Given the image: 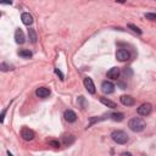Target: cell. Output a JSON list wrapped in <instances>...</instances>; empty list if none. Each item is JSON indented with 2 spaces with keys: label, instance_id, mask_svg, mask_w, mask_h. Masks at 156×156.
I'll return each instance as SVG.
<instances>
[{
  "label": "cell",
  "instance_id": "1",
  "mask_svg": "<svg viewBox=\"0 0 156 156\" xmlns=\"http://www.w3.org/2000/svg\"><path fill=\"white\" fill-rule=\"evenodd\" d=\"M128 127L133 130V132H141L144 130V128L146 127V123L143 118L140 117H133L129 122H128Z\"/></svg>",
  "mask_w": 156,
  "mask_h": 156
},
{
  "label": "cell",
  "instance_id": "2",
  "mask_svg": "<svg viewBox=\"0 0 156 156\" xmlns=\"http://www.w3.org/2000/svg\"><path fill=\"white\" fill-rule=\"evenodd\" d=\"M111 138L117 144H126L128 141V135L123 130H113L111 133Z\"/></svg>",
  "mask_w": 156,
  "mask_h": 156
},
{
  "label": "cell",
  "instance_id": "3",
  "mask_svg": "<svg viewBox=\"0 0 156 156\" xmlns=\"http://www.w3.org/2000/svg\"><path fill=\"white\" fill-rule=\"evenodd\" d=\"M151 111H152V106H151V104H149V102L141 104V105L138 107V110H136V112H138L140 116H147V115L151 113Z\"/></svg>",
  "mask_w": 156,
  "mask_h": 156
},
{
  "label": "cell",
  "instance_id": "4",
  "mask_svg": "<svg viewBox=\"0 0 156 156\" xmlns=\"http://www.w3.org/2000/svg\"><path fill=\"white\" fill-rule=\"evenodd\" d=\"M101 90L105 94H112L115 91V84L110 80H104L101 83Z\"/></svg>",
  "mask_w": 156,
  "mask_h": 156
},
{
  "label": "cell",
  "instance_id": "5",
  "mask_svg": "<svg viewBox=\"0 0 156 156\" xmlns=\"http://www.w3.org/2000/svg\"><path fill=\"white\" fill-rule=\"evenodd\" d=\"M21 136L24 139V140H33L34 139V136H35V134H34V132L32 130V129H29V128H22L21 129Z\"/></svg>",
  "mask_w": 156,
  "mask_h": 156
},
{
  "label": "cell",
  "instance_id": "6",
  "mask_svg": "<svg viewBox=\"0 0 156 156\" xmlns=\"http://www.w3.org/2000/svg\"><path fill=\"white\" fill-rule=\"evenodd\" d=\"M129 51L126 50V49H118L117 52H116V58L118 61H127L129 58Z\"/></svg>",
  "mask_w": 156,
  "mask_h": 156
},
{
  "label": "cell",
  "instance_id": "7",
  "mask_svg": "<svg viewBox=\"0 0 156 156\" xmlns=\"http://www.w3.org/2000/svg\"><path fill=\"white\" fill-rule=\"evenodd\" d=\"M83 83H84L85 89H87L90 94H95V85H94V83H93V79H91V78L85 77V78H84V80H83Z\"/></svg>",
  "mask_w": 156,
  "mask_h": 156
},
{
  "label": "cell",
  "instance_id": "8",
  "mask_svg": "<svg viewBox=\"0 0 156 156\" xmlns=\"http://www.w3.org/2000/svg\"><path fill=\"white\" fill-rule=\"evenodd\" d=\"M35 95L38 98H41V99H45L50 95V89L49 88H45V87H40L35 90Z\"/></svg>",
  "mask_w": 156,
  "mask_h": 156
},
{
  "label": "cell",
  "instance_id": "9",
  "mask_svg": "<svg viewBox=\"0 0 156 156\" xmlns=\"http://www.w3.org/2000/svg\"><path fill=\"white\" fill-rule=\"evenodd\" d=\"M119 100H121V102H122L124 106H133V105L135 104L134 98L130 96V95H122V96L119 98Z\"/></svg>",
  "mask_w": 156,
  "mask_h": 156
},
{
  "label": "cell",
  "instance_id": "10",
  "mask_svg": "<svg viewBox=\"0 0 156 156\" xmlns=\"http://www.w3.org/2000/svg\"><path fill=\"white\" fill-rule=\"evenodd\" d=\"M63 117H65V119H66L67 122H69V123H73V122H76V119H77V115H76V112L72 111V110H66L65 113H63Z\"/></svg>",
  "mask_w": 156,
  "mask_h": 156
},
{
  "label": "cell",
  "instance_id": "11",
  "mask_svg": "<svg viewBox=\"0 0 156 156\" xmlns=\"http://www.w3.org/2000/svg\"><path fill=\"white\" fill-rule=\"evenodd\" d=\"M21 20H22V23L26 24V26H30L33 23V17L32 15H29L28 12H23L21 15Z\"/></svg>",
  "mask_w": 156,
  "mask_h": 156
},
{
  "label": "cell",
  "instance_id": "12",
  "mask_svg": "<svg viewBox=\"0 0 156 156\" xmlns=\"http://www.w3.org/2000/svg\"><path fill=\"white\" fill-rule=\"evenodd\" d=\"M15 40H16L17 44H23V43L26 41L24 34H23V32H22L20 28L16 29V32H15Z\"/></svg>",
  "mask_w": 156,
  "mask_h": 156
},
{
  "label": "cell",
  "instance_id": "13",
  "mask_svg": "<svg viewBox=\"0 0 156 156\" xmlns=\"http://www.w3.org/2000/svg\"><path fill=\"white\" fill-rule=\"evenodd\" d=\"M119 73H121V71H119L118 67H112V68H110V71L107 72V77H108L110 79H117V78L119 77Z\"/></svg>",
  "mask_w": 156,
  "mask_h": 156
},
{
  "label": "cell",
  "instance_id": "14",
  "mask_svg": "<svg viewBox=\"0 0 156 156\" xmlns=\"http://www.w3.org/2000/svg\"><path fill=\"white\" fill-rule=\"evenodd\" d=\"M110 118L112 121H115V122H121V121H123L124 115L122 112H115V113H111L110 115Z\"/></svg>",
  "mask_w": 156,
  "mask_h": 156
},
{
  "label": "cell",
  "instance_id": "15",
  "mask_svg": "<svg viewBox=\"0 0 156 156\" xmlns=\"http://www.w3.org/2000/svg\"><path fill=\"white\" fill-rule=\"evenodd\" d=\"M100 101H101V102H102L105 106H107V107H110V108H115V107H117L116 102L111 101L110 99H106V98H100Z\"/></svg>",
  "mask_w": 156,
  "mask_h": 156
},
{
  "label": "cell",
  "instance_id": "16",
  "mask_svg": "<svg viewBox=\"0 0 156 156\" xmlns=\"http://www.w3.org/2000/svg\"><path fill=\"white\" fill-rule=\"evenodd\" d=\"M18 55H20L21 57H23V58H30L33 54H32V51L23 49V50H20V51H18Z\"/></svg>",
  "mask_w": 156,
  "mask_h": 156
},
{
  "label": "cell",
  "instance_id": "17",
  "mask_svg": "<svg viewBox=\"0 0 156 156\" xmlns=\"http://www.w3.org/2000/svg\"><path fill=\"white\" fill-rule=\"evenodd\" d=\"M28 35H29V39H30V41L32 43H37V33H35V30L34 29H32V28H29L28 29Z\"/></svg>",
  "mask_w": 156,
  "mask_h": 156
},
{
  "label": "cell",
  "instance_id": "18",
  "mask_svg": "<svg viewBox=\"0 0 156 156\" xmlns=\"http://www.w3.org/2000/svg\"><path fill=\"white\" fill-rule=\"evenodd\" d=\"M73 141H74V136L73 135H69V138H67V136L63 138V144L65 145H71Z\"/></svg>",
  "mask_w": 156,
  "mask_h": 156
},
{
  "label": "cell",
  "instance_id": "19",
  "mask_svg": "<svg viewBox=\"0 0 156 156\" xmlns=\"http://www.w3.org/2000/svg\"><path fill=\"white\" fill-rule=\"evenodd\" d=\"M145 18L146 20H150V21H156V13L147 12V13H145Z\"/></svg>",
  "mask_w": 156,
  "mask_h": 156
},
{
  "label": "cell",
  "instance_id": "20",
  "mask_svg": "<svg viewBox=\"0 0 156 156\" xmlns=\"http://www.w3.org/2000/svg\"><path fill=\"white\" fill-rule=\"evenodd\" d=\"M128 27H129V28H130L132 30H134V32H136L138 34H141V30H140V29H139V28H138L136 26H134V24H128Z\"/></svg>",
  "mask_w": 156,
  "mask_h": 156
},
{
  "label": "cell",
  "instance_id": "21",
  "mask_svg": "<svg viewBox=\"0 0 156 156\" xmlns=\"http://www.w3.org/2000/svg\"><path fill=\"white\" fill-rule=\"evenodd\" d=\"M0 67H1V71H4V72H6V71L11 69V67H10V66H7L5 62H2V63L0 65Z\"/></svg>",
  "mask_w": 156,
  "mask_h": 156
},
{
  "label": "cell",
  "instance_id": "22",
  "mask_svg": "<svg viewBox=\"0 0 156 156\" xmlns=\"http://www.w3.org/2000/svg\"><path fill=\"white\" fill-rule=\"evenodd\" d=\"M55 73H56V74H57V76L60 77V79H61V80H63V78H65V77H63L62 72H61V71H60L58 68H55Z\"/></svg>",
  "mask_w": 156,
  "mask_h": 156
},
{
  "label": "cell",
  "instance_id": "23",
  "mask_svg": "<svg viewBox=\"0 0 156 156\" xmlns=\"http://www.w3.org/2000/svg\"><path fill=\"white\" fill-rule=\"evenodd\" d=\"M49 144H50V145H52L54 147H58V146H60V143H58V141H56V140H51V141H49Z\"/></svg>",
  "mask_w": 156,
  "mask_h": 156
},
{
  "label": "cell",
  "instance_id": "24",
  "mask_svg": "<svg viewBox=\"0 0 156 156\" xmlns=\"http://www.w3.org/2000/svg\"><path fill=\"white\" fill-rule=\"evenodd\" d=\"M5 113H6V108H5V110L1 112V116H0V121H1V123L4 122V117H5Z\"/></svg>",
  "mask_w": 156,
  "mask_h": 156
},
{
  "label": "cell",
  "instance_id": "25",
  "mask_svg": "<svg viewBox=\"0 0 156 156\" xmlns=\"http://www.w3.org/2000/svg\"><path fill=\"white\" fill-rule=\"evenodd\" d=\"M121 156H132V154H130V152H126V151H124V152H122V154H121Z\"/></svg>",
  "mask_w": 156,
  "mask_h": 156
},
{
  "label": "cell",
  "instance_id": "26",
  "mask_svg": "<svg viewBox=\"0 0 156 156\" xmlns=\"http://www.w3.org/2000/svg\"><path fill=\"white\" fill-rule=\"evenodd\" d=\"M7 156H13V155H12V154H11L10 151H7Z\"/></svg>",
  "mask_w": 156,
  "mask_h": 156
}]
</instances>
